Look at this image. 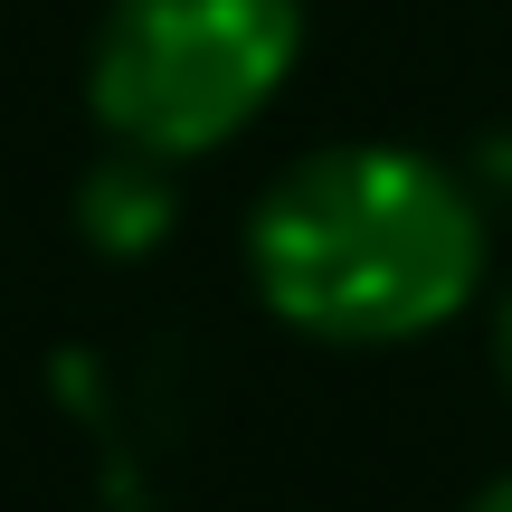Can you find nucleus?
I'll use <instances>...</instances> for the list:
<instances>
[{"mask_svg":"<svg viewBox=\"0 0 512 512\" xmlns=\"http://www.w3.org/2000/svg\"><path fill=\"white\" fill-rule=\"evenodd\" d=\"M256 304L332 351L456 323L484 285V209L418 143H323L266 181L247 219Z\"/></svg>","mask_w":512,"mask_h":512,"instance_id":"f257e3e1","label":"nucleus"},{"mask_svg":"<svg viewBox=\"0 0 512 512\" xmlns=\"http://www.w3.org/2000/svg\"><path fill=\"white\" fill-rule=\"evenodd\" d=\"M304 67V0H105L86 48V105L105 143L152 162H209Z\"/></svg>","mask_w":512,"mask_h":512,"instance_id":"f03ea898","label":"nucleus"},{"mask_svg":"<svg viewBox=\"0 0 512 512\" xmlns=\"http://www.w3.org/2000/svg\"><path fill=\"white\" fill-rule=\"evenodd\" d=\"M76 219H86V238L114 247V256L171 238V162H152V152H124V143H114L105 162L86 171V190H76Z\"/></svg>","mask_w":512,"mask_h":512,"instance_id":"7ed1b4c3","label":"nucleus"},{"mask_svg":"<svg viewBox=\"0 0 512 512\" xmlns=\"http://www.w3.org/2000/svg\"><path fill=\"white\" fill-rule=\"evenodd\" d=\"M465 512H512V475H494V484H484V494L465 503Z\"/></svg>","mask_w":512,"mask_h":512,"instance_id":"20e7f679","label":"nucleus"},{"mask_svg":"<svg viewBox=\"0 0 512 512\" xmlns=\"http://www.w3.org/2000/svg\"><path fill=\"white\" fill-rule=\"evenodd\" d=\"M494 361H503V389H512V304H503V323H494Z\"/></svg>","mask_w":512,"mask_h":512,"instance_id":"39448f33","label":"nucleus"}]
</instances>
